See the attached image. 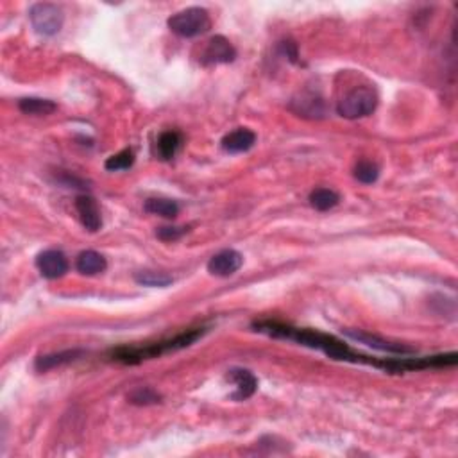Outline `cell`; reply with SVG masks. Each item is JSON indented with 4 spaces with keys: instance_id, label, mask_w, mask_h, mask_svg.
<instances>
[{
    "instance_id": "cell-1",
    "label": "cell",
    "mask_w": 458,
    "mask_h": 458,
    "mask_svg": "<svg viewBox=\"0 0 458 458\" xmlns=\"http://www.w3.org/2000/svg\"><path fill=\"white\" fill-rule=\"evenodd\" d=\"M252 328L258 333H265L269 336L274 339H286L294 340V342L306 346L312 349H321L326 355L331 356L333 360H344V362H353V363H367L372 362L370 356L360 355V353L353 351L348 344H344L342 340H339L336 336L328 335V333L315 331V329H306V328H294V326L281 324V322H272V321H262L254 322Z\"/></svg>"
},
{
    "instance_id": "cell-2",
    "label": "cell",
    "mask_w": 458,
    "mask_h": 458,
    "mask_svg": "<svg viewBox=\"0 0 458 458\" xmlns=\"http://www.w3.org/2000/svg\"><path fill=\"white\" fill-rule=\"evenodd\" d=\"M204 335L203 328H195L188 329V331L180 333L174 339L161 340V342L151 344V346H146V348H119L111 353V358L114 362L126 363V365H136V363H141L143 360L156 358V356L165 355V353L170 351H180V349L188 348L197 339Z\"/></svg>"
},
{
    "instance_id": "cell-3",
    "label": "cell",
    "mask_w": 458,
    "mask_h": 458,
    "mask_svg": "<svg viewBox=\"0 0 458 458\" xmlns=\"http://www.w3.org/2000/svg\"><path fill=\"white\" fill-rule=\"evenodd\" d=\"M211 20L206 9L188 8L168 18V29L181 38H195L210 31Z\"/></svg>"
},
{
    "instance_id": "cell-4",
    "label": "cell",
    "mask_w": 458,
    "mask_h": 458,
    "mask_svg": "<svg viewBox=\"0 0 458 458\" xmlns=\"http://www.w3.org/2000/svg\"><path fill=\"white\" fill-rule=\"evenodd\" d=\"M378 106V95L369 86H358L339 100L336 113L344 119L356 120L370 114Z\"/></svg>"
},
{
    "instance_id": "cell-5",
    "label": "cell",
    "mask_w": 458,
    "mask_h": 458,
    "mask_svg": "<svg viewBox=\"0 0 458 458\" xmlns=\"http://www.w3.org/2000/svg\"><path fill=\"white\" fill-rule=\"evenodd\" d=\"M29 20L38 35L54 36L61 31L65 15L59 6L50 4V2H38L29 9Z\"/></svg>"
},
{
    "instance_id": "cell-6",
    "label": "cell",
    "mask_w": 458,
    "mask_h": 458,
    "mask_svg": "<svg viewBox=\"0 0 458 458\" xmlns=\"http://www.w3.org/2000/svg\"><path fill=\"white\" fill-rule=\"evenodd\" d=\"M235 57H237V50L231 45V42L224 36H213L208 42L206 49L203 50L201 63L206 66L225 65V63H233Z\"/></svg>"
},
{
    "instance_id": "cell-7",
    "label": "cell",
    "mask_w": 458,
    "mask_h": 458,
    "mask_svg": "<svg viewBox=\"0 0 458 458\" xmlns=\"http://www.w3.org/2000/svg\"><path fill=\"white\" fill-rule=\"evenodd\" d=\"M36 267L40 274L47 279H57L69 272V260L61 251L57 249H49L36 256Z\"/></svg>"
},
{
    "instance_id": "cell-8",
    "label": "cell",
    "mask_w": 458,
    "mask_h": 458,
    "mask_svg": "<svg viewBox=\"0 0 458 458\" xmlns=\"http://www.w3.org/2000/svg\"><path fill=\"white\" fill-rule=\"evenodd\" d=\"M242 264H244V256L240 252L235 249H224L211 256V260L208 262V272L218 278H228V276H233L242 267Z\"/></svg>"
},
{
    "instance_id": "cell-9",
    "label": "cell",
    "mask_w": 458,
    "mask_h": 458,
    "mask_svg": "<svg viewBox=\"0 0 458 458\" xmlns=\"http://www.w3.org/2000/svg\"><path fill=\"white\" fill-rule=\"evenodd\" d=\"M344 333L348 336H351L353 340H358V342L367 344L369 348L380 349L383 353H392V355H413L416 349L409 348V346H403V344H392L387 342V340L380 339L376 335H370V333L365 331H356V329H344Z\"/></svg>"
},
{
    "instance_id": "cell-10",
    "label": "cell",
    "mask_w": 458,
    "mask_h": 458,
    "mask_svg": "<svg viewBox=\"0 0 458 458\" xmlns=\"http://www.w3.org/2000/svg\"><path fill=\"white\" fill-rule=\"evenodd\" d=\"M76 210L84 228L92 233L99 231L100 225H102V217H100L99 204H97L95 199L90 197V195H79L76 199Z\"/></svg>"
},
{
    "instance_id": "cell-11",
    "label": "cell",
    "mask_w": 458,
    "mask_h": 458,
    "mask_svg": "<svg viewBox=\"0 0 458 458\" xmlns=\"http://www.w3.org/2000/svg\"><path fill=\"white\" fill-rule=\"evenodd\" d=\"M256 143V134L252 133L247 127H238V129L231 131L222 138V149L225 153L231 154H240L247 153L249 149H252Z\"/></svg>"
},
{
    "instance_id": "cell-12",
    "label": "cell",
    "mask_w": 458,
    "mask_h": 458,
    "mask_svg": "<svg viewBox=\"0 0 458 458\" xmlns=\"http://www.w3.org/2000/svg\"><path fill=\"white\" fill-rule=\"evenodd\" d=\"M228 380L237 385V392L233 394V399L244 401L251 397L258 389V380L254 378L251 370L247 369H231L228 372Z\"/></svg>"
},
{
    "instance_id": "cell-13",
    "label": "cell",
    "mask_w": 458,
    "mask_h": 458,
    "mask_svg": "<svg viewBox=\"0 0 458 458\" xmlns=\"http://www.w3.org/2000/svg\"><path fill=\"white\" fill-rule=\"evenodd\" d=\"M76 267L83 276H97L106 271L107 264L106 258L97 251H83L77 256Z\"/></svg>"
},
{
    "instance_id": "cell-14",
    "label": "cell",
    "mask_w": 458,
    "mask_h": 458,
    "mask_svg": "<svg viewBox=\"0 0 458 458\" xmlns=\"http://www.w3.org/2000/svg\"><path fill=\"white\" fill-rule=\"evenodd\" d=\"M181 143H183V138L177 131H165V133L160 134L156 141V154L160 156V160H172L176 156V153L180 151Z\"/></svg>"
},
{
    "instance_id": "cell-15",
    "label": "cell",
    "mask_w": 458,
    "mask_h": 458,
    "mask_svg": "<svg viewBox=\"0 0 458 458\" xmlns=\"http://www.w3.org/2000/svg\"><path fill=\"white\" fill-rule=\"evenodd\" d=\"M292 110L303 117H310V119H322L326 113L324 102L319 97L313 95H301L292 102Z\"/></svg>"
},
{
    "instance_id": "cell-16",
    "label": "cell",
    "mask_w": 458,
    "mask_h": 458,
    "mask_svg": "<svg viewBox=\"0 0 458 458\" xmlns=\"http://www.w3.org/2000/svg\"><path fill=\"white\" fill-rule=\"evenodd\" d=\"M81 355H83V351H79V349H69V351L40 356V358L36 360V369H38L40 372H45V370L56 369V367L63 365V363L74 362V360L79 358Z\"/></svg>"
},
{
    "instance_id": "cell-17",
    "label": "cell",
    "mask_w": 458,
    "mask_h": 458,
    "mask_svg": "<svg viewBox=\"0 0 458 458\" xmlns=\"http://www.w3.org/2000/svg\"><path fill=\"white\" fill-rule=\"evenodd\" d=\"M143 210L151 215H160L163 218H174L180 213V206H177L176 201L172 199H161V197H153L147 199L146 206Z\"/></svg>"
},
{
    "instance_id": "cell-18",
    "label": "cell",
    "mask_w": 458,
    "mask_h": 458,
    "mask_svg": "<svg viewBox=\"0 0 458 458\" xmlns=\"http://www.w3.org/2000/svg\"><path fill=\"white\" fill-rule=\"evenodd\" d=\"M18 107L22 113L35 114V117H45V114L54 113L57 110L52 100L38 99V97H25V99L20 100Z\"/></svg>"
},
{
    "instance_id": "cell-19",
    "label": "cell",
    "mask_w": 458,
    "mask_h": 458,
    "mask_svg": "<svg viewBox=\"0 0 458 458\" xmlns=\"http://www.w3.org/2000/svg\"><path fill=\"white\" fill-rule=\"evenodd\" d=\"M340 203V195L329 188H315L310 194V204L319 211L333 210Z\"/></svg>"
},
{
    "instance_id": "cell-20",
    "label": "cell",
    "mask_w": 458,
    "mask_h": 458,
    "mask_svg": "<svg viewBox=\"0 0 458 458\" xmlns=\"http://www.w3.org/2000/svg\"><path fill=\"white\" fill-rule=\"evenodd\" d=\"M134 279H136V283H140V285L153 286V288H156V286L163 288V286H168L172 281H174L172 276L165 274V272H156V271H140L134 274Z\"/></svg>"
},
{
    "instance_id": "cell-21",
    "label": "cell",
    "mask_w": 458,
    "mask_h": 458,
    "mask_svg": "<svg viewBox=\"0 0 458 458\" xmlns=\"http://www.w3.org/2000/svg\"><path fill=\"white\" fill-rule=\"evenodd\" d=\"M134 163V153L131 149L120 151L119 154H113L111 158H107L104 167L110 172H119V170H127V168L133 167Z\"/></svg>"
},
{
    "instance_id": "cell-22",
    "label": "cell",
    "mask_w": 458,
    "mask_h": 458,
    "mask_svg": "<svg viewBox=\"0 0 458 458\" xmlns=\"http://www.w3.org/2000/svg\"><path fill=\"white\" fill-rule=\"evenodd\" d=\"M127 399H129L133 405L147 406V405H156V403H160L161 396L156 392V390L149 389V387H140V389L133 390Z\"/></svg>"
},
{
    "instance_id": "cell-23",
    "label": "cell",
    "mask_w": 458,
    "mask_h": 458,
    "mask_svg": "<svg viewBox=\"0 0 458 458\" xmlns=\"http://www.w3.org/2000/svg\"><path fill=\"white\" fill-rule=\"evenodd\" d=\"M355 177L363 184H372L378 181L380 168L372 161H360L355 167Z\"/></svg>"
},
{
    "instance_id": "cell-24",
    "label": "cell",
    "mask_w": 458,
    "mask_h": 458,
    "mask_svg": "<svg viewBox=\"0 0 458 458\" xmlns=\"http://www.w3.org/2000/svg\"><path fill=\"white\" fill-rule=\"evenodd\" d=\"M187 231L188 228H172V225H163V228H158L156 237L163 242H174V240H180Z\"/></svg>"
},
{
    "instance_id": "cell-25",
    "label": "cell",
    "mask_w": 458,
    "mask_h": 458,
    "mask_svg": "<svg viewBox=\"0 0 458 458\" xmlns=\"http://www.w3.org/2000/svg\"><path fill=\"white\" fill-rule=\"evenodd\" d=\"M283 54H285L290 61H298V47L294 42H285L283 43Z\"/></svg>"
}]
</instances>
